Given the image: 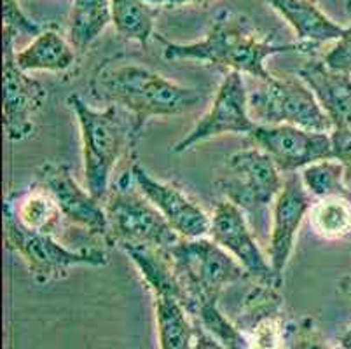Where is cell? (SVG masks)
I'll return each mask as SVG.
<instances>
[{
  "label": "cell",
  "mask_w": 351,
  "mask_h": 349,
  "mask_svg": "<svg viewBox=\"0 0 351 349\" xmlns=\"http://www.w3.org/2000/svg\"><path fill=\"white\" fill-rule=\"evenodd\" d=\"M162 44V58L168 62H199L224 72H238L266 82L273 79L266 60L274 54L301 53L299 43L276 44L267 34L258 30L247 14L232 9H220L212 18L205 38L196 43L178 44L158 35Z\"/></svg>",
  "instance_id": "cell-1"
},
{
  "label": "cell",
  "mask_w": 351,
  "mask_h": 349,
  "mask_svg": "<svg viewBox=\"0 0 351 349\" xmlns=\"http://www.w3.org/2000/svg\"><path fill=\"white\" fill-rule=\"evenodd\" d=\"M91 95L107 107L114 105L132 114L145 128L154 117L187 114L201 101V93L166 79L161 73L136 63L100 67L89 82Z\"/></svg>",
  "instance_id": "cell-2"
},
{
  "label": "cell",
  "mask_w": 351,
  "mask_h": 349,
  "mask_svg": "<svg viewBox=\"0 0 351 349\" xmlns=\"http://www.w3.org/2000/svg\"><path fill=\"white\" fill-rule=\"evenodd\" d=\"M66 105L81 131L86 189L104 203L112 187L114 169L132 154L143 130L132 114L114 105L100 110L79 95H70Z\"/></svg>",
  "instance_id": "cell-3"
},
{
  "label": "cell",
  "mask_w": 351,
  "mask_h": 349,
  "mask_svg": "<svg viewBox=\"0 0 351 349\" xmlns=\"http://www.w3.org/2000/svg\"><path fill=\"white\" fill-rule=\"evenodd\" d=\"M112 246L149 245L171 250L180 236L161 211L143 196L132 178V171L117 178L104 201Z\"/></svg>",
  "instance_id": "cell-4"
},
{
  "label": "cell",
  "mask_w": 351,
  "mask_h": 349,
  "mask_svg": "<svg viewBox=\"0 0 351 349\" xmlns=\"http://www.w3.org/2000/svg\"><path fill=\"white\" fill-rule=\"evenodd\" d=\"M175 271L189 297V313L203 300H219L226 288L250 280L239 262L212 238H182L170 250Z\"/></svg>",
  "instance_id": "cell-5"
},
{
  "label": "cell",
  "mask_w": 351,
  "mask_h": 349,
  "mask_svg": "<svg viewBox=\"0 0 351 349\" xmlns=\"http://www.w3.org/2000/svg\"><path fill=\"white\" fill-rule=\"evenodd\" d=\"M4 236L8 248L23 258L30 276L39 285L63 280L69 276L70 269L77 265L101 267L108 264V254L105 248H66L54 238V234H43L25 229L5 204Z\"/></svg>",
  "instance_id": "cell-6"
},
{
  "label": "cell",
  "mask_w": 351,
  "mask_h": 349,
  "mask_svg": "<svg viewBox=\"0 0 351 349\" xmlns=\"http://www.w3.org/2000/svg\"><path fill=\"white\" fill-rule=\"evenodd\" d=\"M248 108L257 124H290L320 133L334 131L330 117L301 77H273L271 81L261 82L248 96Z\"/></svg>",
  "instance_id": "cell-7"
},
{
  "label": "cell",
  "mask_w": 351,
  "mask_h": 349,
  "mask_svg": "<svg viewBox=\"0 0 351 349\" xmlns=\"http://www.w3.org/2000/svg\"><path fill=\"white\" fill-rule=\"evenodd\" d=\"M285 178L273 159L257 147L236 150L226 159L224 173L217 187L224 200L239 206L245 213H263L271 210L283 189Z\"/></svg>",
  "instance_id": "cell-8"
},
{
  "label": "cell",
  "mask_w": 351,
  "mask_h": 349,
  "mask_svg": "<svg viewBox=\"0 0 351 349\" xmlns=\"http://www.w3.org/2000/svg\"><path fill=\"white\" fill-rule=\"evenodd\" d=\"M243 73L224 72L213 101L193 130L171 147V154H186L222 134H250L258 126L250 115Z\"/></svg>",
  "instance_id": "cell-9"
},
{
  "label": "cell",
  "mask_w": 351,
  "mask_h": 349,
  "mask_svg": "<svg viewBox=\"0 0 351 349\" xmlns=\"http://www.w3.org/2000/svg\"><path fill=\"white\" fill-rule=\"evenodd\" d=\"M34 184L53 196L66 224L84 230L91 238L101 239L105 245L112 246L105 204L88 189L81 187L69 166L62 163H44L37 169Z\"/></svg>",
  "instance_id": "cell-10"
},
{
  "label": "cell",
  "mask_w": 351,
  "mask_h": 349,
  "mask_svg": "<svg viewBox=\"0 0 351 349\" xmlns=\"http://www.w3.org/2000/svg\"><path fill=\"white\" fill-rule=\"evenodd\" d=\"M14 40L4 30V131L9 142L16 143L34 133V119L46 104L47 89L16 65Z\"/></svg>",
  "instance_id": "cell-11"
},
{
  "label": "cell",
  "mask_w": 351,
  "mask_h": 349,
  "mask_svg": "<svg viewBox=\"0 0 351 349\" xmlns=\"http://www.w3.org/2000/svg\"><path fill=\"white\" fill-rule=\"evenodd\" d=\"M248 136L257 149L264 150L273 159L282 173H298L313 163L334 159L330 133L290 124H258Z\"/></svg>",
  "instance_id": "cell-12"
},
{
  "label": "cell",
  "mask_w": 351,
  "mask_h": 349,
  "mask_svg": "<svg viewBox=\"0 0 351 349\" xmlns=\"http://www.w3.org/2000/svg\"><path fill=\"white\" fill-rule=\"evenodd\" d=\"M208 236L239 262L252 281L283 283V280L274 274L269 258L255 239L247 213L234 203L224 200L213 208Z\"/></svg>",
  "instance_id": "cell-13"
},
{
  "label": "cell",
  "mask_w": 351,
  "mask_h": 349,
  "mask_svg": "<svg viewBox=\"0 0 351 349\" xmlns=\"http://www.w3.org/2000/svg\"><path fill=\"white\" fill-rule=\"evenodd\" d=\"M313 197L298 173H287L285 184L271 206V230L267 258L274 274L283 280L287 265L295 248L299 229L308 217Z\"/></svg>",
  "instance_id": "cell-14"
},
{
  "label": "cell",
  "mask_w": 351,
  "mask_h": 349,
  "mask_svg": "<svg viewBox=\"0 0 351 349\" xmlns=\"http://www.w3.org/2000/svg\"><path fill=\"white\" fill-rule=\"evenodd\" d=\"M130 171L138 191L161 211L180 238L194 239L210 234L212 215L194 203L178 185L154 178L138 161L132 163Z\"/></svg>",
  "instance_id": "cell-15"
},
{
  "label": "cell",
  "mask_w": 351,
  "mask_h": 349,
  "mask_svg": "<svg viewBox=\"0 0 351 349\" xmlns=\"http://www.w3.org/2000/svg\"><path fill=\"white\" fill-rule=\"evenodd\" d=\"M273 11L280 14L293 30L298 43L306 54L328 43H336L344 35L346 27L336 23L325 14L317 0H264Z\"/></svg>",
  "instance_id": "cell-16"
},
{
  "label": "cell",
  "mask_w": 351,
  "mask_h": 349,
  "mask_svg": "<svg viewBox=\"0 0 351 349\" xmlns=\"http://www.w3.org/2000/svg\"><path fill=\"white\" fill-rule=\"evenodd\" d=\"M298 77L311 88L334 130H351V75L328 69L324 60L311 58L298 69Z\"/></svg>",
  "instance_id": "cell-17"
},
{
  "label": "cell",
  "mask_w": 351,
  "mask_h": 349,
  "mask_svg": "<svg viewBox=\"0 0 351 349\" xmlns=\"http://www.w3.org/2000/svg\"><path fill=\"white\" fill-rule=\"evenodd\" d=\"M119 250L132 261L152 296L177 297L189 309V297L178 280L170 250L149 245H123Z\"/></svg>",
  "instance_id": "cell-18"
},
{
  "label": "cell",
  "mask_w": 351,
  "mask_h": 349,
  "mask_svg": "<svg viewBox=\"0 0 351 349\" xmlns=\"http://www.w3.org/2000/svg\"><path fill=\"white\" fill-rule=\"evenodd\" d=\"M73 63H75V49L70 40L51 28L40 32L21 51H16V65L27 73H62L72 69Z\"/></svg>",
  "instance_id": "cell-19"
},
{
  "label": "cell",
  "mask_w": 351,
  "mask_h": 349,
  "mask_svg": "<svg viewBox=\"0 0 351 349\" xmlns=\"http://www.w3.org/2000/svg\"><path fill=\"white\" fill-rule=\"evenodd\" d=\"M4 204L25 229L34 232L54 234L65 222L62 210L53 196L35 184L25 192L8 196Z\"/></svg>",
  "instance_id": "cell-20"
},
{
  "label": "cell",
  "mask_w": 351,
  "mask_h": 349,
  "mask_svg": "<svg viewBox=\"0 0 351 349\" xmlns=\"http://www.w3.org/2000/svg\"><path fill=\"white\" fill-rule=\"evenodd\" d=\"M154 297L159 349H193L196 339V320L177 297Z\"/></svg>",
  "instance_id": "cell-21"
},
{
  "label": "cell",
  "mask_w": 351,
  "mask_h": 349,
  "mask_svg": "<svg viewBox=\"0 0 351 349\" xmlns=\"http://www.w3.org/2000/svg\"><path fill=\"white\" fill-rule=\"evenodd\" d=\"M112 23V0H73L69 18V40L82 53Z\"/></svg>",
  "instance_id": "cell-22"
},
{
  "label": "cell",
  "mask_w": 351,
  "mask_h": 349,
  "mask_svg": "<svg viewBox=\"0 0 351 349\" xmlns=\"http://www.w3.org/2000/svg\"><path fill=\"white\" fill-rule=\"evenodd\" d=\"M309 226L325 241L351 238V196H328L313 201Z\"/></svg>",
  "instance_id": "cell-23"
},
{
  "label": "cell",
  "mask_w": 351,
  "mask_h": 349,
  "mask_svg": "<svg viewBox=\"0 0 351 349\" xmlns=\"http://www.w3.org/2000/svg\"><path fill=\"white\" fill-rule=\"evenodd\" d=\"M158 8L147 0H112V25L128 40L147 46L154 35Z\"/></svg>",
  "instance_id": "cell-24"
},
{
  "label": "cell",
  "mask_w": 351,
  "mask_h": 349,
  "mask_svg": "<svg viewBox=\"0 0 351 349\" xmlns=\"http://www.w3.org/2000/svg\"><path fill=\"white\" fill-rule=\"evenodd\" d=\"M280 283H266V281H254L252 288L243 299L241 306V320L236 325L248 334L255 325L271 316L282 315V293Z\"/></svg>",
  "instance_id": "cell-25"
},
{
  "label": "cell",
  "mask_w": 351,
  "mask_h": 349,
  "mask_svg": "<svg viewBox=\"0 0 351 349\" xmlns=\"http://www.w3.org/2000/svg\"><path fill=\"white\" fill-rule=\"evenodd\" d=\"M193 316L226 349H248V346H250L248 335L220 311L219 300L199 302L194 309Z\"/></svg>",
  "instance_id": "cell-26"
},
{
  "label": "cell",
  "mask_w": 351,
  "mask_h": 349,
  "mask_svg": "<svg viewBox=\"0 0 351 349\" xmlns=\"http://www.w3.org/2000/svg\"><path fill=\"white\" fill-rule=\"evenodd\" d=\"M301 180L313 200L351 196L344 184V166L337 159H324L301 169Z\"/></svg>",
  "instance_id": "cell-27"
},
{
  "label": "cell",
  "mask_w": 351,
  "mask_h": 349,
  "mask_svg": "<svg viewBox=\"0 0 351 349\" xmlns=\"http://www.w3.org/2000/svg\"><path fill=\"white\" fill-rule=\"evenodd\" d=\"M283 349H341V346L330 344L320 332L317 322L304 316L298 322L285 323Z\"/></svg>",
  "instance_id": "cell-28"
},
{
  "label": "cell",
  "mask_w": 351,
  "mask_h": 349,
  "mask_svg": "<svg viewBox=\"0 0 351 349\" xmlns=\"http://www.w3.org/2000/svg\"><path fill=\"white\" fill-rule=\"evenodd\" d=\"M4 30L12 35H30L37 37L44 30L39 23H35L21 11L18 0H4Z\"/></svg>",
  "instance_id": "cell-29"
},
{
  "label": "cell",
  "mask_w": 351,
  "mask_h": 349,
  "mask_svg": "<svg viewBox=\"0 0 351 349\" xmlns=\"http://www.w3.org/2000/svg\"><path fill=\"white\" fill-rule=\"evenodd\" d=\"M350 9V25L344 30V35L334 43V46L325 53L324 63L328 69L336 72L350 73L351 75V0L348 4Z\"/></svg>",
  "instance_id": "cell-30"
},
{
  "label": "cell",
  "mask_w": 351,
  "mask_h": 349,
  "mask_svg": "<svg viewBox=\"0 0 351 349\" xmlns=\"http://www.w3.org/2000/svg\"><path fill=\"white\" fill-rule=\"evenodd\" d=\"M330 136L334 143V159L343 163L344 184L351 194V130H334Z\"/></svg>",
  "instance_id": "cell-31"
},
{
  "label": "cell",
  "mask_w": 351,
  "mask_h": 349,
  "mask_svg": "<svg viewBox=\"0 0 351 349\" xmlns=\"http://www.w3.org/2000/svg\"><path fill=\"white\" fill-rule=\"evenodd\" d=\"M193 349H226L220 344L215 337L208 334V332L196 322V339H194Z\"/></svg>",
  "instance_id": "cell-32"
},
{
  "label": "cell",
  "mask_w": 351,
  "mask_h": 349,
  "mask_svg": "<svg viewBox=\"0 0 351 349\" xmlns=\"http://www.w3.org/2000/svg\"><path fill=\"white\" fill-rule=\"evenodd\" d=\"M147 2L156 5V8L178 9L186 8V5H199V8H205V5L212 4L213 0H147Z\"/></svg>",
  "instance_id": "cell-33"
},
{
  "label": "cell",
  "mask_w": 351,
  "mask_h": 349,
  "mask_svg": "<svg viewBox=\"0 0 351 349\" xmlns=\"http://www.w3.org/2000/svg\"><path fill=\"white\" fill-rule=\"evenodd\" d=\"M339 290L344 297L351 300V271L339 280Z\"/></svg>",
  "instance_id": "cell-34"
},
{
  "label": "cell",
  "mask_w": 351,
  "mask_h": 349,
  "mask_svg": "<svg viewBox=\"0 0 351 349\" xmlns=\"http://www.w3.org/2000/svg\"><path fill=\"white\" fill-rule=\"evenodd\" d=\"M339 346L341 349H351V325L348 326L346 330L343 332V335L339 337Z\"/></svg>",
  "instance_id": "cell-35"
}]
</instances>
